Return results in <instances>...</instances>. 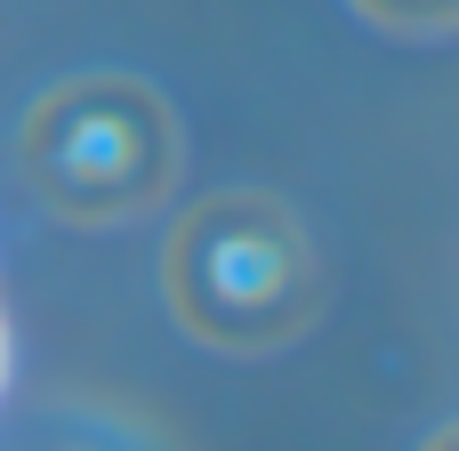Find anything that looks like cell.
Returning <instances> with one entry per match:
<instances>
[{
    "mask_svg": "<svg viewBox=\"0 0 459 451\" xmlns=\"http://www.w3.org/2000/svg\"><path fill=\"white\" fill-rule=\"evenodd\" d=\"M307 291V266H299V242L282 234V218L266 210H218V218H194L186 242H178V299L186 315L226 339H274L290 323Z\"/></svg>",
    "mask_w": 459,
    "mask_h": 451,
    "instance_id": "cell-1",
    "label": "cell"
},
{
    "mask_svg": "<svg viewBox=\"0 0 459 451\" xmlns=\"http://www.w3.org/2000/svg\"><path fill=\"white\" fill-rule=\"evenodd\" d=\"M32 161L65 194V210H121L137 186L161 178V121L129 89H81L40 113Z\"/></svg>",
    "mask_w": 459,
    "mask_h": 451,
    "instance_id": "cell-2",
    "label": "cell"
},
{
    "mask_svg": "<svg viewBox=\"0 0 459 451\" xmlns=\"http://www.w3.org/2000/svg\"><path fill=\"white\" fill-rule=\"evenodd\" d=\"M436 451H459V436H452V444H436Z\"/></svg>",
    "mask_w": 459,
    "mask_h": 451,
    "instance_id": "cell-3",
    "label": "cell"
}]
</instances>
